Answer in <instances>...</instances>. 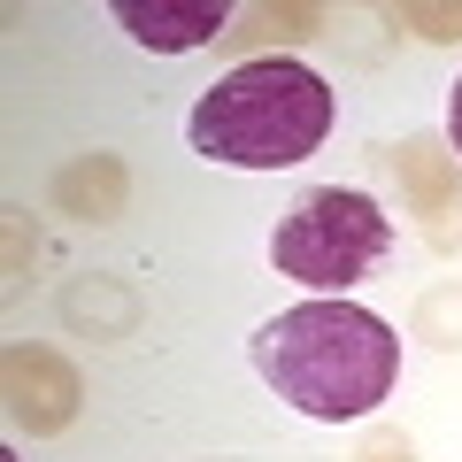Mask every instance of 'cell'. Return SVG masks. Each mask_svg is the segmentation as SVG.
<instances>
[{
    "label": "cell",
    "mask_w": 462,
    "mask_h": 462,
    "mask_svg": "<svg viewBox=\"0 0 462 462\" xmlns=\"http://www.w3.org/2000/svg\"><path fill=\"white\" fill-rule=\"evenodd\" d=\"M247 363L285 409L316 416V424H355L378 401H393L401 378V331L385 316L355 309V300H300L278 309L247 339Z\"/></svg>",
    "instance_id": "6da1fadb"
},
{
    "label": "cell",
    "mask_w": 462,
    "mask_h": 462,
    "mask_svg": "<svg viewBox=\"0 0 462 462\" xmlns=\"http://www.w3.org/2000/svg\"><path fill=\"white\" fill-rule=\"evenodd\" d=\"M324 132H331V85L293 54H247L185 116L193 154L231 170H293L324 147Z\"/></svg>",
    "instance_id": "7a4b0ae2"
},
{
    "label": "cell",
    "mask_w": 462,
    "mask_h": 462,
    "mask_svg": "<svg viewBox=\"0 0 462 462\" xmlns=\"http://www.w3.org/2000/svg\"><path fill=\"white\" fill-rule=\"evenodd\" d=\"M385 247H393V216L370 193H355V185H309V193L278 216V231H270L278 278L309 285V293H324V300H346L385 263Z\"/></svg>",
    "instance_id": "3957f363"
},
{
    "label": "cell",
    "mask_w": 462,
    "mask_h": 462,
    "mask_svg": "<svg viewBox=\"0 0 462 462\" xmlns=\"http://www.w3.org/2000/svg\"><path fill=\"white\" fill-rule=\"evenodd\" d=\"M0 378H8V424L32 431V439H54V431L78 424V370L54 355V346H8V363H0Z\"/></svg>",
    "instance_id": "277c9868"
},
{
    "label": "cell",
    "mask_w": 462,
    "mask_h": 462,
    "mask_svg": "<svg viewBox=\"0 0 462 462\" xmlns=\"http://www.w3.org/2000/svg\"><path fill=\"white\" fill-rule=\"evenodd\" d=\"M393 170H401V200L409 216H424V239L431 247H455L462 239V162L439 132H409L393 147Z\"/></svg>",
    "instance_id": "5b68a950"
},
{
    "label": "cell",
    "mask_w": 462,
    "mask_h": 462,
    "mask_svg": "<svg viewBox=\"0 0 462 462\" xmlns=\"http://www.w3.org/2000/svg\"><path fill=\"white\" fill-rule=\"evenodd\" d=\"M116 23L154 54H193L208 39H224L231 8L224 0H116Z\"/></svg>",
    "instance_id": "8992f818"
},
{
    "label": "cell",
    "mask_w": 462,
    "mask_h": 462,
    "mask_svg": "<svg viewBox=\"0 0 462 462\" xmlns=\"http://www.w3.org/2000/svg\"><path fill=\"white\" fill-rule=\"evenodd\" d=\"M124 200H132V178H124L116 154H85V162H69L62 178H54V208H62V216H85V224L124 216Z\"/></svg>",
    "instance_id": "52a82bcc"
},
{
    "label": "cell",
    "mask_w": 462,
    "mask_h": 462,
    "mask_svg": "<svg viewBox=\"0 0 462 462\" xmlns=\"http://www.w3.org/2000/svg\"><path fill=\"white\" fill-rule=\"evenodd\" d=\"M316 32H324V8H254L224 39H239V47H293V39H316Z\"/></svg>",
    "instance_id": "ba28073f"
},
{
    "label": "cell",
    "mask_w": 462,
    "mask_h": 462,
    "mask_svg": "<svg viewBox=\"0 0 462 462\" xmlns=\"http://www.w3.org/2000/svg\"><path fill=\"white\" fill-rule=\"evenodd\" d=\"M385 23H409L424 39H462V8H385Z\"/></svg>",
    "instance_id": "9c48e42d"
},
{
    "label": "cell",
    "mask_w": 462,
    "mask_h": 462,
    "mask_svg": "<svg viewBox=\"0 0 462 462\" xmlns=\"http://www.w3.org/2000/svg\"><path fill=\"white\" fill-rule=\"evenodd\" d=\"M363 462H416V455H409V439H370Z\"/></svg>",
    "instance_id": "30bf717a"
},
{
    "label": "cell",
    "mask_w": 462,
    "mask_h": 462,
    "mask_svg": "<svg viewBox=\"0 0 462 462\" xmlns=\"http://www.w3.org/2000/svg\"><path fill=\"white\" fill-rule=\"evenodd\" d=\"M447 147H455V162H462V78H455V100H447Z\"/></svg>",
    "instance_id": "8fae6325"
}]
</instances>
